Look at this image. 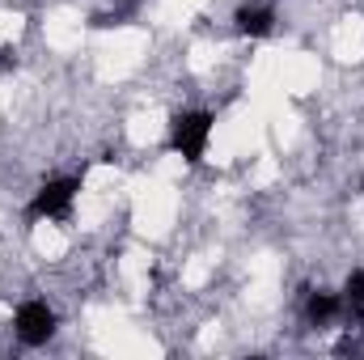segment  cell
<instances>
[{"label": "cell", "instance_id": "obj_3", "mask_svg": "<svg viewBox=\"0 0 364 360\" xmlns=\"http://www.w3.org/2000/svg\"><path fill=\"white\" fill-rule=\"evenodd\" d=\"M13 335L26 344V348H43L51 335H55V309L47 301H21L17 314H13Z\"/></svg>", "mask_w": 364, "mask_h": 360}, {"label": "cell", "instance_id": "obj_8", "mask_svg": "<svg viewBox=\"0 0 364 360\" xmlns=\"http://www.w3.org/2000/svg\"><path fill=\"white\" fill-rule=\"evenodd\" d=\"M360 186H364V182H360Z\"/></svg>", "mask_w": 364, "mask_h": 360}, {"label": "cell", "instance_id": "obj_4", "mask_svg": "<svg viewBox=\"0 0 364 360\" xmlns=\"http://www.w3.org/2000/svg\"><path fill=\"white\" fill-rule=\"evenodd\" d=\"M233 21H237V34H246V38H267L275 30V9H267V4H242V9L233 13Z\"/></svg>", "mask_w": 364, "mask_h": 360}, {"label": "cell", "instance_id": "obj_1", "mask_svg": "<svg viewBox=\"0 0 364 360\" xmlns=\"http://www.w3.org/2000/svg\"><path fill=\"white\" fill-rule=\"evenodd\" d=\"M212 110H178L170 119V153H178L186 166H203L208 140H212Z\"/></svg>", "mask_w": 364, "mask_h": 360}, {"label": "cell", "instance_id": "obj_7", "mask_svg": "<svg viewBox=\"0 0 364 360\" xmlns=\"http://www.w3.org/2000/svg\"><path fill=\"white\" fill-rule=\"evenodd\" d=\"M4 64H9V60H4V55H0V68H4Z\"/></svg>", "mask_w": 364, "mask_h": 360}, {"label": "cell", "instance_id": "obj_5", "mask_svg": "<svg viewBox=\"0 0 364 360\" xmlns=\"http://www.w3.org/2000/svg\"><path fill=\"white\" fill-rule=\"evenodd\" d=\"M343 309H348V305H343V297H339V292H309V297H305V318H309L314 327L335 322Z\"/></svg>", "mask_w": 364, "mask_h": 360}, {"label": "cell", "instance_id": "obj_6", "mask_svg": "<svg viewBox=\"0 0 364 360\" xmlns=\"http://www.w3.org/2000/svg\"><path fill=\"white\" fill-rule=\"evenodd\" d=\"M343 305H348L352 314H360V322H364V268H356L348 275V284H343Z\"/></svg>", "mask_w": 364, "mask_h": 360}, {"label": "cell", "instance_id": "obj_2", "mask_svg": "<svg viewBox=\"0 0 364 360\" xmlns=\"http://www.w3.org/2000/svg\"><path fill=\"white\" fill-rule=\"evenodd\" d=\"M81 195V174L68 179H47L26 203V221H64L73 216V203Z\"/></svg>", "mask_w": 364, "mask_h": 360}]
</instances>
